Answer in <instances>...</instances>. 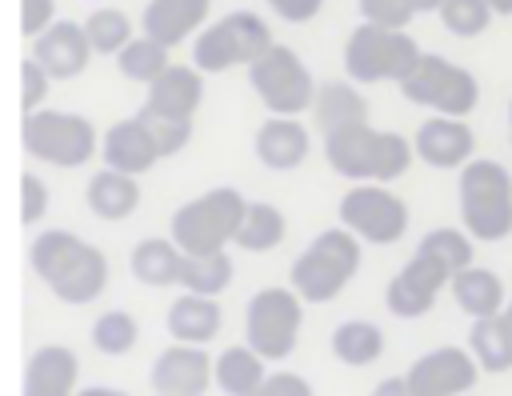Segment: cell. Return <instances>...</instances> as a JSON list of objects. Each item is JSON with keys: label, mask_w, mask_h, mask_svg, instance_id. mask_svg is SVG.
I'll use <instances>...</instances> for the list:
<instances>
[{"label": "cell", "mask_w": 512, "mask_h": 396, "mask_svg": "<svg viewBox=\"0 0 512 396\" xmlns=\"http://www.w3.org/2000/svg\"><path fill=\"white\" fill-rule=\"evenodd\" d=\"M508 128H512V104H508Z\"/></svg>", "instance_id": "obj_50"}, {"label": "cell", "mask_w": 512, "mask_h": 396, "mask_svg": "<svg viewBox=\"0 0 512 396\" xmlns=\"http://www.w3.org/2000/svg\"><path fill=\"white\" fill-rule=\"evenodd\" d=\"M272 44H276L272 40V28L256 12L240 8V12H228L224 20L208 24L196 36V44H192V68H200V72H228L236 64H256Z\"/></svg>", "instance_id": "obj_8"}, {"label": "cell", "mask_w": 512, "mask_h": 396, "mask_svg": "<svg viewBox=\"0 0 512 396\" xmlns=\"http://www.w3.org/2000/svg\"><path fill=\"white\" fill-rule=\"evenodd\" d=\"M264 376V356L252 344H232L216 356V388L224 396H248L260 388Z\"/></svg>", "instance_id": "obj_29"}, {"label": "cell", "mask_w": 512, "mask_h": 396, "mask_svg": "<svg viewBox=\"0 0 512 396\" xmlns=\"http://www.w3.org/2000/svg\"><path fill=\"white\" fill-rule=\"evenodd\" d=\"M284 236H288L284 212H280L276 204L256 200V204H248V212H244V224H240V232H236V244H240L244 252H272V248L284 244Z\"/></svg>", "instance_id": "obj_31"}, {"label": "cell", "mask_w": 512, "mask_h": 396, "mask_svg": "<svg viewBox=\"0 0 512 396\" xmlns=\"http://www.w3.org/2000/svg\"><path fill=\"white\" fill-rule=\"evenodd\" d=\"M452 300H456V308L464 312V316H472V320H484V316H500L508 304H504V280L492 272V268H480V264H472V268H464V272H456L452 276Z\"/></svg>", "instance_id": "obj_26"}, {"label": "cell", "mask_w": 512, "mask_h": 396, "mask_svg": "<svg viewBox=\"0 0 512 396\" xmlns=\"http://www.w3.org/2000/svg\"><path fill=\"white\" fill-rule=\"evenodd\" d=\"M156 396H164V392H156Z\"/></svg>", "instance_id": "obj_51"}, {"label": "cell", "mask_w": 512, "mask_h": 396, "mask_svg": "<svg viewBox=\"0 0 512 396\" xmlns=\"http://www.w3.org/2000/svg\"><path fill=\"white\" fill-rule=\"evenodd\" d=\"M116 68H120L124 80H136V84L148 88L156 76H164V72L172 68V60H168V48H164L160 40H152V36H136L128 48L116 52Z\"/></svg>", "instance_id": "obj_32"}, {"label": "cell", "mask_w": 512, "mask_h": 396, "mask_svg": "<svg viewBox=\"0 0 512 396\" xmlns=\"http://www.w3.org/2000/svg\"><path fill=\"white\" fill-rule=\"evenodd\" d=\"M248 396H312V384L300 372H268L256 392Z\"/></svg>", "instance_id": "obj_43"}, {"label": "cell", "mask_w": 512, "mask_h": 396, "mask_svg": "<svg viewBox=\"0 0 512 396\" xmlns=\"http://www.w3.org/2000/svg\"><path fill=\"white\" fill-rule=\"evenodd\" d=\"M132 276L148 288H180V272H184V248L172 236H144L132 256Z\"/></svg>", "instance_id": "obj_24"}, {"label": "cell", "mask_w": 512, "mask_h": 396, "mask_svg": "<svg viewBox=\"0 0 512 396\" xmlns=\"http://www.w3.org/2000/svg\"><path fill=\"white\" fill-rule=\"evenodd\" d=\"M416 156V144L400 132H380L368 120L364 124H348L324 136V160L332 164V172H340L352 184L364 180H380L392 184L408 172Z\"/></svg>", "instance_id": "obj_2"}, {"label": "cell", "mask_w": 512, "mask_h": 396, "mask_svg": "<svg viewBox=\"0 0 512 396\" xmlns=\"http://www.w3.org/2000/svg\"><path fill=\"white\" fill-rule=\"evenodd\" d=\"M252 92L272 116H300L312 112L316 100V80L304 68V60L288 44H272L256 64H248Z\"/></svg>", "instance_id": "obj_10"}, {"label": "cell", "mask_w": 512, "mask_h": 396, "mask_svg": "<svg viewBox=\"0 0 512 396\" xmlns=\"http://www.w3.org/2000/svg\"><path fill=\"white\" fill-rule=\"evenodd\" d=\"M468 352L476 356L480 372H508L512 368V328L500 316H484V320H472L468 328Z\"/></svg>", "instance_id": "obj_30"}, {"label": "cell", "mask_w": 512, "mask_h": 396, "mask_svg": "<svg viewBox=\"0 0 512 396\" xmlns=\"http://www.w3.org/2000/svg\"><path fill=\"white\" fill-rule=\"evenodd\" d=\"M416 156L428 168H464L472 160V128L464 124V116H432L416 128Z\"/></svg>", "instance_id": "obj_17"}, {"label": "cell", "mask_w": 512, "mask_h": 396, "mask_svg": "<svg viewBox=\"0 0 512 396\" xmlns=\"http://www.w3.org/2000/svg\"><path fill=\"white\" fill-rule=\"evenodd\" d=\"M492 20V4L488 0H444L440 4V24L452 36H480Z\"/></svg>", "instance_id": "obj_37"}, {"label": "cell", "mask_w": 512, "mask_h": 396, "mask_svg": "<svg viewBox=\"0 0 512 396\" xmlns=\"http://www.w3.org/2000/svg\"><path fill=\"white\" fill-rule=\"evenodd\" d=\"M304 328V300L296 288H260L244 308V344L264 360H284L296 352Z\"/></svg>", "instance_id": "obj_9"}, {"label": "cell", "mask_w": 512, "mask_h": 396, "mask_svg": "<svg viewBox=\"0 0 512 396\" xmlns=\"http://www.w3.org/2000/svg\"><path fill=\"white\" fill-rule=\"evenodd\" d=\"M20 144L32 160L56 164V168H80L96 156V128L80 112H28L20 124Z\"/></svg>", "instance_id": "obj_7"}, {"label": "cell", "mask_w": 512, "mask_h": 396, "mask_svg": "<svg viewBox=\"0 0 512 396\" xmlns=\"http://www.w3.org/2000/svg\"><path fill=\"white\" fill-rule=\"evenodd\" d=\"M44 212H48V188H44V180L32 176V172H24L20 176V220L24 224H40Z\"/></svg>", "instance_id": "obj_41"}, {"label": "cell", "mask_w": 512, "mask_h": 396, "mask_svg": "<svg viewBox=\"0 0 512 396\" xmlns=\"http://www.w3.org/2000/svg\"><path fill=\"white\" fill-rule=\"evenodd\" d=\"M32 56L44 64V72H48L52 80H72V76H80V72L88 68V60H92V40H88L84 24H76V20H56L48 32L36 36Z\"/></svg>", "instance_id": "obj_16"}, {"label": "cell", "mask_w": 512, "mask_h": 396, "mask_svg": "<svg viewBox=\"0 0 512 396\" xmlns=\"http://www.w3.org/2000/svg\"><path fill=\"white\" fill-rule=\"evenodd\" d=\"M312 120L324 136L336 128H348V124H364L368 104L356 92V80H324L316 88V100H312Z\"/></svg>", "instance_id": "obj_27"}, {"label": "cell", "mask_w": 512, "mask_h": 396, "mask_svg": "<svg viewBox=\"0 0 512 396\" xmlns=\"http://www.w3.org/2000/svg\"><path fill=\"white\" fill-rule=\"evenodd\" d=\"M504 320H508V328H512V304H508V308H504Z\"/></svg>", "instance_id": "obj_49"}, {"label": "cell", "mask_w": 512, "mask_h": 396, "mask_svg": "<svg viewBox=\"0 0 512 396\" xmlns=\"http://www.w3.org/2000/svg\"><path fill=\"white\" fill-rule=\"evenodd\" d=\"M168 336L180 340V344H208L220 336V324H224V312L216 304V296H200V292H180L172 304H168Z\"/></svg>", "instance_id": "obj_23"}, {"label": "cell", "mask_w": 512, "mask_h": 396, "mask_svg": "<svg viewBox=\"0 0 512 396\" xmlns=\"http://www.w3.org/2000/svg\"><path fill=\"white\" fill-rule=\"evenodd\" d=\"M424 52L404 28H380V24H356L344 40V68L356 84H380V80H404Z\"/></svg>", "instance_id": "obj_6"}, {"label": "cell", "mask_w": 512, "mask_h": 396, "mask_svg": "<svg viewBox=\"0 0 512 396\" xmlns=\"http://www.w3.org/2000/svg\"><path fill=\"white\" fill-rule=\"evenodd\" d=\"M332 356L348 368H368L384 356V332L372 320H344L332 328Z\"/></svg>", "instance_id": "obj_28"}, {"label": "cell", "mask_w": 512, "mask_h": 396, "mask_svg": "<svg viewBox=\"0 0 512 396\" xmlns=\"http://www.w3.org/2000/svg\"><path fill=\"white\" fill-rule=\"evenodd\" d=\"M440 4H444V0H412L416 16H420V12H440Z\"/></svg>", "instance_id": "obj_47"}, {"label": "cell", "mask_w": 512, "mask_h": 396, "mask_svg": "<svg viewBox=\"0 0 512 396\" xmlns=\"http://www.w3.org/2000/svg\"><path fill=\"white\" fill-rule=\"evenodd\" d=\"M136 116L148 124V132H152L160 156H176V152L192 140V120H172V116H160V112H148V108H140Z\"/></svg>", "instance_id": "obj_38"}, {"label": "cell", "mask_w": 512, "mask_h": 396, "mask_svg": "<svg viewBox=\"0 0 512 396\" xmlns=\"http://www.w3.org/2000/svg\"><path fill=\"white\" fill-rule=\"evenodd\" d=\"M56 24V0H20V32L40 36Z\"/></svg>", "instance_id": "obj_42"}, {"label": "cell", "mask_w": 512, "mask_h": 396, "mask_svg": "<svg viewBox=\"0 0 512 396\" xmlns=\"http://www.w3.org/2000/svg\"><path fill=\"white\" fill-rule=\"evenodd\" d=\"M228 284H232V256L228 252H208V256H188L184 252V272H180L184 292L220 296Z\"/></svg>", "instance_id": "obj_34"}, {"label": "cell", "mask_w": 512, "mask_h": 396, "mask_svg": "<svg viewBox=\"0 0 512 396\" xmlns=\"http://www.w3.org/2000/svg\"><path fill=\"white\" fill-rule=\"evenodd\" d=\"M84 32H88L96 56H116L120 48H128L136 40L132 36V20L120 8H92V16L84 20Z\"/></svg>", "instance_id": "obj_35"}, {"label": "cell", "mask_w": 512, "mask_h": 396, "mask_svg": "<svg viewBox=\"0 0 512 396\" xmlns=\"http://www.w3.org/2000/svg\"><path fill=\"white\" fill-rule=\"evenodd\" d=\"M208 8H212V0H148L140 28H144V36L160 40L164 48H176L192 32H200V24L208 20Z\"/></svg>", "instance_id": "obj_21"}, {"label": "cell", "mask_w": 512, "mask_h": 396, "mask_svg": "<svg viewBox=\"0 0 512 396\" xmlns=\"http://www.w3.org/2000/svg\"><path fill=\"white\" fill-rule=\"evenodd\" d=\"M340 224L364 244H396L408 232V204L388 184L364 180L340 196Z\"/></svg>", "instance_id": "obj_12"}, {"label": "cell", "mask_w": 512, "mask_h": 396, "mask_svg": "<svg viewBox=\"0 0 512 396\" xmlns=\"http://www.w3.org/2000/svg\"><path fill=\"white\" fill-rule=\"evenodd\" d=\"M100 156H104V168H116V172H128V176H144L156 160H164L140 116L116 120L100 140Z\"/></svg>", "instance_id": "obj_18"}, {"label": "cell", "mask_w": 512, "mask_h": 396, "mask_svg": "<svg viewBox=\"0 0 512 396\" xmlns=\"http://www.w3.org/2000/svg\"><path fill=\"white\" fill-rule=\"evenodd\" d=\"M32 272L64 304H92L108 288V256L64 228H44L32 240Z\"/></svg>", "instance_id": "obj_1"}, {"label": "cell", "mask_w": 512, "mask_h": 396, "mask_svg": "<svg viewBox=\"0 0 512 396\" xmlns=\"http://www.w3.org/2000/svg\"><path fill=\"white\" fill-rule=\"evenodd\" d=\"M360 236L348 232L344 224L324 228L292 264V288L300 292L304 304H328L336 300L348 280L360 272Z\"/></svg>", "instance_id": "obj_4"}, {"label": "cell", "mask_w": 512, "mask_h": 396, "mask_svg": "<svg viewBox=\"0 0 512 396\" xmlns=\"http://www.w3.org/2000/svg\"><path fill=\"white\" fill-rule=\"evenodd\" d=\"M472 240H476V236H472L468 228H432V232H424V236H420L416 252H424V256L440 260V264L456 276V272L472 268V256H476Z\"/></svg>", "instance_id": "obj_33"}, {"label": "cell", "mask_w": 512, "mask_h": 396, "mask_svg": "<svg viewBox=\"0 0 512 396\" xmlns=\"http://www.w3.org/2000/svg\"><path fill=\"white\" fill-rule=\"evenodd\" d=\"M372 396H412L408 376H384V380L372 388Z\"/></svg>", "instance_id": "obj_45"}, {"label": "cell", "mask_w": 512, "mask_h": 396, "mask_svg": "<svg viewBox=\"0 0 512 396\" xmlns=\"http://www.w3.org/2000/svg\"><path fill=\"white\" fill-rule=\"evenodd\" d=\"M360 16L380 28H408L416 8H412V0H360Z\"/></svg>", "instance_id": "obj_40"}, {"label": "cell", "mask_w": 512, "mask_h": 396, "mask_svg": "<svg viewBox=\"0 0 512 396\" xmlns=\"http://www.w3.org/2000/svg\"><path fill=\"white\" fill-rule=\"evenodd\" d=\"M244 212H248V200L236 188H212L172 212V240L188 256L224 252L228 244H236Z\"/></svg>", "instance_id": "obj_5"}, {"label": "cell", "mask_w": 512, "mask_h": 396, "mask_svg": "<svg viewBox=\"0 0 512 396\" xmlns=\"http://www.w3.org/2000/svg\"><path fill=\"white\" fill-rule=\"evenodd\" d=\"M460 224L480 240L496 244L512 236V172L500 160H468L460 168Z\"/></svg>", "instance_id": "obj_3"}, {"label": "cell", "mask_w": 512, "mask_h": 396, "mask_svg": "<svg viewBox=\"0 0 512 396\" xmlns=\"http://www.w3.org/2000/svg\"><path fill=\"white\" fill-rule=\"evenodd\" d=\"M496 16H512V0H488Z\"/></svg>", "instance_id": "obj_48"}, {"label": "cell", "mask_w": 512, "mask_h": 396, "mask_svg": "<svg viewBox=\"0 0 512 396\" xmlns=\"http://www.w3.org/2000/svg\"><path fill=\"white\" fill-rule=\"evenodd\" d=\"M76 396H128V392H120V388H100V384H96V388H80Z\"/></svg>", "instance_id": "obj_46"}, {"label": "cell", "mask_w": 512, "mask_h": 396, "mask_svg": "<svg viewBox=\"0 0 512 396\" xmlns=\"http://www.w3.org/2000/svg\"><path fill=\"white\" fill-rule=\"evenodd\" d=\"M444 284H452V272L440 264V260H432V256H424V252H416L392 280H388V292H384V304H388V312L392 316H404V320H416V316H424V312H432V304H436V296H440V288Z\"/></svg>", "instance_id": "obj_14"}, {"label": "cell", "mask_w": 512, "mask_h": 396, "mask_svg": "<svg viewBox=\"0 0 512 396\" xmlns=\"http://www.w3.org/2000/svg\"><path fill=\"white\" fill-rule=\"evenodd\" d=\"M268 8L276 16H284L288 24H308L324 8V0H268Z\"/></svg>", "instance_id": "obj_44"}, {"label": "cell", "mask_w": 512, "mask_h": 396, "mask_svg": "<svg viewBox=\"0 0 512 396\" xmlns=\"http://www.w3.org/2000/svg\"><path fill=\"white\" fill-rule=\"evenodd\" d=\"M136 340H140V324H136V316L124 312V308H108V312H100L96 324H92V344H96V352H104V356H124V352L136 348Z\"/></svg>", "instance_id": "obj_36"}, {"label": "cell", "mask_w": 512, "mask_h": 396, "mask_svg": "<svg viewBox=\"0 0 512 396\" xmlns=\"http://www.w3.org/2000/svg\"><path fill=\"white\" fill-rule=\"evenodd\" d=\"M48 84H52V76L44 72V64L36 56L20 60V108H24V116L40 112V104L48 100Z\"/></svg>", "instance_id": "obj_39"}, {"label": "cell", "mask_w": 512, "mask_h": 396, "mask_svg": "<svg viewBox=\"0 0 512 396\" xmlns=\"http://www.w3.org/2000/svg\"><path fill=\"white\" fill-rule=\"evenodd\" d=\"M80 360L68 344H40L24 368V396H76Z\"/></svg>", "instance_id": "obj_19"}, {"label": "cell", "mask_w": 512, "mask_h": 396, "mask_svg": "<svg viewBox=\"0 0 512 396\" xmlns=\"http://www.w3.org/2000/svg\"><path fill=\"white\" fill-rule=\"evenodd\" d=\"M312 140H308V128L296 120V116H268L260 128H256V160L272 172H292L304 164Z\"/></svg>", "instance_id": "obj_20"}, {"label": "cell", "mask_w": 512, "mask_h": 396, "mask_svg": "<svg viewBox=\"0 0 512 396\" xmlns=\"http://www.w3.org/2000/svg\"><path fill=\"white\" fill-rule=\"evenodd\" d=\"M204 72L200 68H188V64H172L164 76H156L148 84V100L144 108L148 112H160V116H172V120H192L200 100H204Z\"/></svg>", "instance_id": "obj_22"}, {"label": "cell", "mask_w": 512, "mask_h": 396, "mask_svg": "<svg viewBox=\"0 0 512 396\" xmlns=\"http://www.w3.org/2000/svg\"><path fill=\"white\" fill-rule=\"evenodd\" d=\"M152 388L164 396H204L216 388V356L200 344H172L152 360Z\"/></svg>", "instance_id": "obj_15"}, {"label": "cell", "mask_w": 512, "mask_h": 396, "mask_svg": "<svg viewBox=\"0 0 512 396\" xmlns=\"http://www.w3.org/2000/svg\"><path fill=\"white\" fill-rule=\"evenodd\" d=\"M408 388L412 396H464L468 388H476L480 364L468 348H432L420 360L408 364Z\"/></svg>", "instance_id": "obj_13"}, {"label": "cell", "mask_w": 512, "mask_h": 396, "mask_svg": "<svg viewBox=\"0 0 512 396\" xmlns=\"http://www.w3.org/2000/svg\"><path fill=\"white\" fill-rule=\"evenodd\" d=\"M84 200H88V212L100 216V220H128L136 208H140V184L136 176L128 172H116V168H104L88 180L84 188Z\"/></svg>", "instance_id": "obj_25"}, {"label": "cell", "mask_w": 512, "mask_h": 396, "mask_svg": "<svg viewBox=\"0 0 512 396\" xmlns=\"http://www.w3.org/2000/svg\"><path fill=\"white\" fill-rule=\"evenodd\" d=\"M400 92H404V100L424 104L436 116H468L476 108V100H480L476 76L468 68L436 56V52H424L416 60V68L400 80Z\"/></svg>", "instance_id": "obj_11"}]
</instances>
